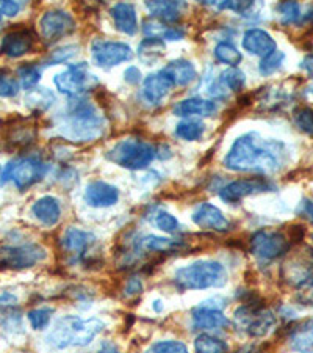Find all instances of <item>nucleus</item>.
<instances>
[{
    "label": "nucleus",
    "mask_w": 313,
    "mask_h": 353,
    "mask_svg": "<svg viewBox=\"0 0 313 353\" xmlns=\"http://www.w3.org/2000/svg\"><path fill=\"white\" fill-rule=\"evenodd\" d=\"M287 148L282 141L261 139L257 132L238 137L224 159V167L241 173L272 174L283 167Z\"/></svg>",
    "instance_id": "obj_1"
},
{
    "label": "nucleus",
    "mask_w": 313,
    "mask_h": 353,
    "mask_svg": "<svg viewBox=\"0 0 313 353\" xmlns=\"http://www.w3.org/2000/svg\"><path fill=\"white\" fill-rule=\"evenodd\" d=\"M58 130L72 141H93L105 132V119L83 96L71 98L66 113L60 118Z\"/></svg>",
    "instance_id": "obj_2"
},
{
    "label": "nucleus",
    "mask_w": 313,
    "mask_h": 353,
    "mask_svg": "<svg viewBox=\"0 0 313 353\" xmlns=\"http://www.w3.org/2000/svg\"><path fill=\"white\" fill-rule=\"evenodd\" d=\"M105 323L100 319H83L77 316H65L55 322L52 332L47 334V344L54 349H67V347H83L93 343V339L102 330Z\"/></svg>",
    "instance_id": "obj_3"
},
{
    "label": "nucleus",
    "mask_w": 313,
    "mask_h": 353,
    "mask_svg": "<svg viewBox=\"0 0 313 353\" xmlns=\"http://www.w3.org/2000/svg\"><path fill=\"white\" fill-rule=\"evenodd\" d=\"M227 281L224 265L216 261H197L190 265L180 267L174 275V283L182 290H202L221 288Z\"/></svg>",
    "instance_id": "obj_4"
},
{
    "label": "nucleus",
    "mask_w": 313,
    "mask_h": 353,
    "mask_svg": "<svg viewBox=\"0 0 313 353\" xmlns=\"http://www.w3.org/2000/svg\"><path fill=\"white\" fill-rule=\"evenodd\" d=\"M155 156V148L140 139H125L118 141L107 154L111 162L122 168L133 170V172L149 167Z\"/></svg>",
    "instance_id": "obj_5"
},
{
    "label": "nucleus",
    "mask_w": 313,
    "mask_h": 353,
    "mask_svg": "<svg viewBox=\"0 0 313 353\" xmlns=\"http://www.w3.org/2000/svg\"><path fill=\"white\" fill-rule=\"evenodd\" d=\"M47 173V165L38 157H19L7 163L0 173V184L13 182L21 192L30 189Z\"/></svg>",
    "instance_id": "obj_6"
},
{
    "label": "nucleus",
    "mask_w": 313,
    "mask_h": 353,
    "mask_svg": "<svg viewBox=\"0 0 313 353\" xmlns=\"http://www.w3.org/2000/svg\"><path fill=\"white\" fill-rule=\"evenodd\" d=\"M56 90L69 98H78L87 91L98 87V77L89 71L87 63L69 65L67 70L56 74L54 79Z\"/></svg>",
    "instance_id": "obj_7"
},
{
    "label": "nucleus",
    "mask_w": 313,
    "mask_h": 353,
    "mask_svg": "<svg viewBox=\"0 0 313 353\" xmlns=\"http://www.w3.org/2000/svg\"><path fill=\"white\" fill-rule=\"evenodd\" d=\"M235 322L249 336L261 338V336L268 334L276 325V316L255 301H248L237 310Z\"/></svg>",
    "instance_id": "obj_8"
},
{
    "label": "nucleus",
    "mask_w": 313,
    "mask_h": 353,
    "mask_svg": "<svg viewBox=\"0 0 313 353\" xmlns=\"http://www.w3.org/2000/svg\"><path fill=\"white\" fill-rule=\"evenodd\" d=\"M47 252L38 243L2 245L0 247V269L24 270L45 259Z\"/></svg>",
    "instance_id": "obj_9"
},
{
    "label": "nucleus",
    "mask_w": 313,
    "mask_h": 353,
    "mask_svg": "<svg viewBox=\"0 0 313 353\" xmlns=\"http://www.w3.org/2000/svg\"><path fill=\"white\" fill-rule=\"evenodd\" d=\"M288 250V237L281 231L260 230L250 237V252L259 259L274 261L287 254Z\"/></svg>",
    "instance_id": "obj_10"
},
{
    "label": "nucleus",
    "mask_w": 313,
    "mask_h": 353,
    "mask_svg": "<svg viewBox=\"0 0 313 353\" xmlns=\"http://www.w3.org/2000/svg\"><path fill=\"white\" fill-rule=\"evenodd\" d=\"M91 55L94 63L100 68H113L129 61L133 57V50L129 44L111 39H94L91 43Z\"/></svg>",
    "instance_id": "obj_11"
},
{
    "label": "nucleus",
    "mask_w": 313,
    "mask_h": 353,
    "mask_svg": "<svg viewBox=\"0 0 313 353\" xmlns=\"http://www.w3.org/2000/svg\"><path fill=\"white\" fill-rule=\"evenodd\" d=\"M76 28V21L65 10H49L39 19V32L44 41L54 43L63 37L71 35Z\"/></svg>",
    "instance_id": "obj_12"
},
{
    "label": "nucleus",
    "mask_w": 313,
    "mask_h": 353,
    "mask_svg": "<svg viewBox=\"0 0 313 353\" xmlns=\"http://www.w3.org/2000/svg\"><path fill=\"white\" fill-rule=\"evenodd\" d=\"M274 189H276L274 184L266 178L238 179L223 187L219 192V198L223 199L224 203L232 204V203L241 201V199L246 196L257 195V193H263V192H271Z\"/></svg>",
    "instance_id": "obj_13"
},
{
    "label": "nucleus",
    "mask_w": 313,
    "mask_h": 353,
    "mask_svg": "<svg viewBox=\"0 0 313 353\" xmlns=\"http://www.w3.org/2000/svg\"><path fill=\"white\" fill-rule=\"evenodd\" d=\"M174 88V83L166 71L162 70L155 74H149L143 82V90H141V98L151 105H158L163 101L171 90Z\"/></svg>",
    "instance_id": "obj_14"
},
{
    "label": "nucleus",
    "mask_w": 313,
    "mask_h": 353,
    "mask_svg": "<svg viewBox=\"0 0 313 353\" xmlns=\"http://www.w3.org/2000/svg\"><path fill=\"white\" fill-rule=\"evenodd\" d=\"M193 221L199 228H202V230L226 232L230 228V221L226 219V215L221 212V209L210 203L199 204L195 212H193Z\"/></svg>",
    "instance_id": "obj_15"
},
{
    "label": "nucleus",
    "mask_w": 313,
    "mask_h": 353,
    "mask_svg": "<svg viewBox=\"0 0 313 353\" xmlns=\"http://www.w3.org/2000/svg\"><path fill=\"white\" fill-rule=\"evenodd\" d=\"M85 203L91 208L115 206L119 199V190L104 181H93L85 189Z\"/></svg>",
    "instance_id": "obj_16"
},
{
    "label": "nucleus",
    "mask_w": 313,
    "mask_h": 353,
    "mask_svg": "<svg viewBox=\"0 0 313 353\" xmlns=\"http://www.w3.org/2000/svg\"><path fill=\"white\" fill-rule=\"evenodd\" d=\"M33 48V35L27 28L13 30L3 37L0 43V52L10 57V59H19L28 54Z\"/></svg>",
    "instance_id": "obj_17"
},
{
    "label": "nucleus",
    "mask_w": 313,
    "mask_h": 353,
    "mask_svg": "<svg viewBox=\"0 0 313 353\" xmlns=\"http://www.w3.org/2000/svg\"><path fill=\"white\" fill-rule=\"evenodd\" d=\"M94 242H96V237L91 234V232L85 230H78V228H74V226L67 228L60 239V245L61 248L65 250V253L77 256V258H82Z\"/></svg>",
    "instance_id": "obj_18"
},
{
    "label": "nucleus",
    "mask_w": 313,
    "mask_h": 353,
    "mask_svg": "<svg viewBox=\"0 0 313 353\" xmlns=\"http://www.w3.org/2000/svg\"><path fill=\"white\" fill-rule=\"evenodd\" d=\"M243 48L249 54L259 55L263 59V57L274 52L276 41L268 32L261 30V28H249L243 37Z\"/></svg>",
    "instance_id": "obj_19"
},
{
    "label": "nucleus",
    "mask_w": 313,
    "mask_h": 353,
    "mask_svg": "<svg viewBox=\"0 0 313 353\" xmlns=\"http://www.w3.org/2000/svg\"><path fill=\"white\" fill-rule=\"evenodd\" d=\"M230 321L223 312L216 310H208L204 306H197L193 311V327L201 332H215V330L229 328Z\"/></svg>",
    "instance_id": "obj_20"
},
{
    "label": "nucleus",
    "mask_w": 313,
    "mask_h": 353,
    "mask_svg": "<svg viewBox=\"0 0 313 353\" xmlns=\"http://www.w3.org/2000/svg\"><path fill=\"white\" fill-rule=\"evenodd\" d=\"M110 16L113 24L119 32L132 37L138 32V19H136V10L132 3L119 2L110 8Z\"/></svg>",
    "instance_id": "obj_21"
},
{
    "label": "nucleus",
    "mask_w": 313,
    "mask_h": 353,
    "mask_svg": "<svg viewBox=\"0 0 313 353\" xmlns=\"http://www.w3.org/2000/svg\"><path fill=\"white\" fill-rule=\"evenodd\" d=\"M32 212L35 219L44 226H55L61 217V206L60 201L54 196H43L33 204Z\"/></svg>",
    "instance_id": "obj_22"
},
{
    "label": "nucleus",
    "mask_w": 313,
    "mask_h": 353,
    "mask_svg": "<svg viewBox=\"0 0 313 353\" xmlns=\"http://www.w3.org/2000/svg\"><path fill=\"white\" fill-rule=\"evenodd\" d=\"M174 115L177 117H210L216 112V104L213 101L202 98H188L177 102L174 105Z\"/></svg>",
    "instance_id": "obj_23"
},
{
    "label": "nucleus",
    "mask_w": 313,
    "mask_h": 353,
    "mask_svg": "<svg viewBox=\"0 0 313 353\" xmlns=\"http://www.w3.org/2000/svg\"><path fill=\"white\" fill-rule=\"evenodd\" d=\"M163 70L166 71V74L171 77L174 87L175 85H177V87H188V85L195 82L197 77L196 68L193 66L191 61L184 59L171 61V63H168L166 68H163Z\"/></svg>",
    "instance_id": "obj_24"
},
{
    "label": "nucleus",
    "mask_w": 313,
    "mask_h": 353,
    "mask_svg": "<svg viewBox=\"0 0 313 353\" xmlns=\"http://www.w3.org/2000/svg\"><path fill=\"white\" fill-rule=\"evenodd\" d=\"M292 349L299 353H313V319L296 325L290 333Z\"/></svg>",
    "instance_id": "obj_25"
},
{
    "label": "nucleus",
    "mask_w": 313,
    "mask_h": 353,
    "mask_svg": "<svg viewBox=\"0 0 313 353\" xmlns=\"http://www.w3.org/2000/svg\"><path fill=\"white\" fill-rule=\"evenodd\" d=\"M147 10L153 18L162 22H177L186 5L184 2H147Z\"/></svg>",
    "instance_id": "obj_26"
},
{
    "label": "nucleus",
    "mask_w": 313,
    "mask_h": 353,
    "mask_svg": "<svg viewBox=\"0 0 313 353\" xmlns=\"http://www.w3.org/2000/svg\"><path fill=\"white\" fill-rule=\"evenodd\" d=\"M166 50V44L160 38H146L138 46V57L146 65H152L160 59Z\"/></svg>",
    "instance_id": "obj_27"
},
{
    "label": "nucleus",
    "mask_w": 313,
    "mask_h": 353,
    "mask_svg": "<svg viewBox=\"0 0 313 353\" xmlns=\"http://www.w3.org/2000/svg\"><path fill=\"white\" fill-rule=\"evenodd\" d=\"M213 54L215 59L218 60L219 63L229 65L230 68H237V65H240L243 60L241 52L237 49V46L230 41H221L216 44Z\"/></svg>",
    "instance_id": "obj_28"
},
{
    "label": "nucleus",
    "mask_w": 313,
    "mask_h": 353,
    "mask_svg": "<svg viewBox=\"0 0 313 353\" xmlns=\"http://www.w3.org/2000/svg\"><path fill=\"white\" fill-rule=\"evenodd\" d=\"M196 353H229V345L226 341L216 338L208 333L199 334L195 341Z\"/></svg>",
    "instance_id": "obj_29"
},
{
    "label": "nucleus",
    "mask_w": 313,
    "mask_h": 353,
    "mask_svg": "<svg viewBox=\"0 0 313 353\" xmlns=\"http://www.w3.org/2000/svg\"><path fill=\"white\" fill-rule=\"evenodd\" d=\"M206 132V124L199 119H186V121H182L175 128V135L182 140L186 141H195L199 140Z\"/></svg>",
    "instance_id": "obj_30"
},
{
    "label": "nucleus",
    "mask_w": 313,
    "mask_h": 353,
    "mask_svg": "<svg viewBox=\"0 0 313 353\" xmlns=\"http://www.w3.org/2000/svg\"><path fill=\"white\" fill-rule=\"evenodd\" d=\"M27 105H30L33 110H47L55 102V96L47 88H35L27 94Z\"/></svg>",
    "instance_id": "obj_31"
},
{
    "label": "nucleus",
    "mask_w": 313,
    "mask_h": 353,
    "mask_svg": "<svg viewBox=\"0 0 313 353\" xmlns=\"http://www.w3.org/2000/svg\"><path fill=\"white\" fill-rule=\"evenodd\" d=\"M141 247L147 250V252L164 253V252H174V250L182 247V243L177 241H171V239H166V237L147 236L143 239V242H141Z\"/></svg>",
    "instance_id": "obj_32"
},
{
    "label": "nucleus",
    "mask_w": 313,
    "mask_h": 353,
    "mask_svg": "<svg viewBox=\"0 0 313 353\" xmlns=\"http://www.w3.org/2000/svg\"><path fill=\"white\" fill-rule=\"evenodd\" d=\"M16 72H18L21 87L24 90H33L38 85L39 79H41V70L32 63L21 65Z\"/></svg>",
    "instance_id": "obj_33"
},
{
    "label": "nucleus",
    "mask_w": 313,
    "mask_h": 353,
    "mask_svg": "<svg viewBox=\"0 0 313 353\" xmlns=\"http://www.w3.org/2000/svg\"><path fill=\"white\" fill-rule=\"evenodd\" d=\"M219 79L224 87L232 91H237V93L241 91L244 88V85H246V76H244V72L238 70V68H229V70L223 71Z\"/></svg>",
    "instance_id": "obj_34"
},
{
    "label": "nucleus",
    "mask_w": 313,
    "mask_h": 353,
    "mask_svg": "<svg viewBox=\"0 0 313 353\" xmlns=\"http://www.w3.org/2000/svg\"><path fill=\"white\" fill-rule=\"evenodd\" d=\"M152 221L158 230L163 232H168V234H174V232H177L180 230L179 220L175 219L174 215L166 212V210H158V212L153 215Z\"/></svg>",
    "instance_id": "obj_35"
},
{
    "label": "nucleus",
    "mask_w": 313,
    "mask_h": 353,
    "mask_svg": "<svg viewBox=\"0 0 313 353\" xmlns=\"http://www.w3.org/2000/svg\"><path fill=\"white\" fill-rule=\"evenodd\" d=\"M283 60H285V54L276 49L274 52L261 59L260 65H259L260 74L261 76H271V74H274L279 68L282 66Z\"/></svg>",
    "instance_id": "obj_36"
},
{
    "label": "nucleus",
    "mask_w": 313,
    "mask_h": 353,
    "mask_svg": "<svg viewBox=\"0 0 313 353\" xmlns=\"http://www.w3.org/2000/svg\"><path fill=\"white\" fill-rule=\"evenodd\" d=\"M294 124L304 134L313 137V110L310 107H299L293 113Z\"/></svg>",
    "instance_id": "obj_37"
},
{
    "label": "nucleus",
    "mask_w": 313,
    "mask_h": 353,
    "mask_svg": "<svg viewBox=\"0 0 313 353\" xmlns=\"http://www.w3.org/2000/svg\"><path fill=\"white\" fill-rule=\"evenodd\" d=\"M52 314H54L52 308H36L28 312L27 317L33 330H44L49 325Z\"/></svg>",
    "instance_id": "obj_38"
},
{
    "label": "nucleus",
    "mask_w": 313,
    "mask_h": 353,
    "mask_svg": "<svg viewBox=\"0 0 313 353\" xmlns=\"http://www.w3.org/2000/svg\"><path fill=\"white\" fill-rule=\"evenodd\" d=\"M277 11L281 14L282 24H294L301 18V8L296 2H282L277 5Z\"/></svg>",
    "instance_id": "obj_39"
},
{
    "label": "nucleus",
    "mask_w": 313,
    "mask_h": 353,
    "mask_svg": "<svg viewBox=\"0 0 313 353\" xmlns=\"http://www.w3.org/2000/svg\"><path fill=\"white\" fill-rule=\"evenodd\" d=\"M151 353H190L186 345L180 341H160L153 344Z\"/></svg>",
    "instance_id": "obj_40"
},
{
    "label": "nucleus",
    "mask_w": 313,
    "mask_h": 353,
    "mask_svg": "<svg viewBox=\"0 0 313 353\" xmlns=\"http://www.w3.org/2000/svg\"><path fill=\"white\" fill-rule=\"evenodd\" d=\"M77 46H63V48L56 49L55 52H52V55L49 57L47 63L49 65H58V63H65L69 59H72L74 55L77 54Z\"/></svg>",
    "instance_id": "obj_41"
},
{
    "label": "nucleus",
    "mask_w": 313,
    "mask_h": 353,
    "mask_svg": "<svg viewBox=\"0 0 313 353\" xmlns=\"http://www.w3.org/2000/svg\"><path fill=\"white\" fill-rule=\"evenodd\" d=\"M212 7H216L218 10H232L235 13H246L248 10L254 7V2H210Z\"/></svg>",
    "instance_id": "obj_42"
},
{
    "label": "nucleus",
    "mask_w": 313,
    "mask_h": 353,
    "mask_svg": "<svg viewBox=\"0 0 313 353\" xmlns=\"http://www.w3.org/2000/svg\"><path fill=\"white\" fill-rule=\"evenodd\" d=\"M124 81L130 85H138L141 81H143V76H141L138 68L130 66L124 71Z\"/></svg>",
    "instance_id": "obj_43"
},
{
    "label": "nucleus",
    "mask_w": 313,
    "mask_h": 353,
    "mask_svg": "<svg viewBox=\"0 0 313 353\" xmlns=\"http://www.w3.org/2000/svg\"><path fill=\"white\" fill-rule=\"evenodd\" d=\"M141 290H143V283L140 281V278L133 276L132 280L127 283V286H125L124 294L127 295V297H135V295L141 294Z\"/></svg>",
    "instance_id": "obj_44"
},
{
    "label": "nucleus",
    "mask_w": 313,
    "mask_h": 353,
    "mask_svg": "<svg viewBox=\"0 0 313 353\" xmlns=\"http://www.w3.org/2000/svg\"><path fill=\"white\" fill-rule=\"evenodd\" d=\"M185 37V30L180 27H166L163 32V38L168 41H179Z\"/></svg>",
    "instance_id": "obj_45"
},
{
    "label": "nucleus",
    "mask_w": 313,
    "mask_h": 353,
    "mask_svg": "<svg viewBox=\"0 0 313 353\" xmlns=\"http://www.w3.org/2000/svg\"><path fill=\"white\" fill-rule=\"evenodd\" d=\"M299 212L313 225V201L312 199H304V201L301 203Z\"/></svg>",
    "instance_id": "obj_46"
},
{
    "label": "nucleus",
    "mask_w": 313,
    "mask_h": 353,
    "mask_svg": "<svg viewBox=\"0 0 313 353\" xmlns=\"http://www.w3.org/2000/svg\"><path fill=\"white\" fill-rule=\"evenodd\" d=\"M304 226H293L292 230H290V237H288V241H294V242H299V241H303V237H304Z\"/></svg>",
    "instance_id": "obj_47"
},
{
    "label": "nucleus",
    "mask_w": 313,
    "mask_h": 353,
    "mask_svg": "<svg viewBox=\"0 0 313 353\" xmlns=\"http://www.w3.org/2000/svg\"><path fill=\"white\" fill-rule=\"evenodd\" d=\"M304 68V70L307 71V74L313 79V55H309L305 57V59L303 60V65H301Z\"/></svg>",
    "instance_id": "obj_48"
},
{
    "label": "nucleus",
    "mask_w": 313,
    "mask_h": 353,
    "mask_svg": "<svg viewBox=\"0 0 313 353\" xmlns=\"http://www.w3.org/2000/svg\"><path fill=\"white\" fill-rule=\"evenodd\" d=\"M98 353H121V352H119V349H118L115 344L104 343V344H102V347H100Z\"/></svg>",
    "instance_id": "obj_49"
},
{
    "label": "nucleus",
    "mask_w": 313,
    "mask_h": 353,
    "mask_svg": "<svg viewBox=\"0 0 313 353\" xmlns=\"http://www.w3.org/2000/svg\"><path fill=\"white\" fill-rule=\"evenodd\" d=\"M238 353H257V350L254 349V347H250V345H248V347H244V349H241L240 352Z\"/></svg>",
    "instance_id": "obj_50"
},
{
    "label": "nucleus",
    "mask_w": 313,
    "mask_h": 353,
    "mask_svg": "<svg viewBox=\"0 0 313 353\" xmlns=\"http://www.w3.org/2000/svg\"><path fill=\"white\" fill-rule=\"evenodd\" d=\"M0 26H2V16H0Z\"/></svg>",
    "instance_id": "obj_51"
},
{
    "label": "nucleus",
    "mask_w": 313,
    "mask_h": 353,
    "mask_svg": "<svg viewBox=\"0 0 313 353\" xmlns=\"http://www.w3.org/2000/svg\"><path fill=\"white\" fill-rule=\"evenodd\" d=\"M310 91H312V94H313V87H312V90H310Z\"/></svg>",
    "instance_id": "obj_52"
},
{
    "label": "nucleus",
    "mask_w": 313,
    "mask_h": 353,
    "mask_svg": "<svg viewBox=\"0 0 313 353\" xmlns=\"http://www.w3.org/2000/svg\"><path fill=\"white\" fill-rule=\"evenodd\" d=\"M0 173H2V168H0Z\"/></svg>",
    "instance_id": "obj_53"
},
{
    "label": "nucleus",
    "mask_w": 313,
    "mask_h": 353,
    "mask_svg": "<svg viewBox=\"0 0 313 353\" xmlns=\"http://www.w3.org/2000/svg\"><path fill=\"white\" fill-rule=\"evenodd\" d=\"M312 241H313V234H312Z\"/></svg>",
    "instance_id": "obj_54"
}]
</instances>
